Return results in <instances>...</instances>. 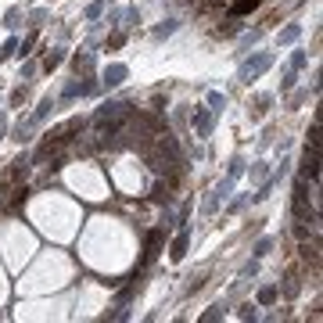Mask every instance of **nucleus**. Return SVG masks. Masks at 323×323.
Returning a JSON list of instances; mask_svg holds the SVG:
<instances>
[{"mask_svg":"<svg viewBox=\"0 0 323 323\" xmlns=\"http://www.w3.org/2000/svg\"><path fill=\"white\" fill-rule=\"evenodd\" d=\"M270 65H273V54H255V58H248V61L241 65V79H244V83H255L266 68H270Z\"/></svg>","mask_w":323,"mask_h":323,"instance_id":"1","label":"nucleus"},{"mask_svg":"<svg viewBox=\"0 0 323 323\" xmlns=\"http://www.w3.org/2000/svg\"><path fill=\"white\" fill-rule=\"evenodd\" d=\"M126 79V65H108L104 68V86H119Z\"/></svg>","mask_w":323,"mask_h":323,"instance_id":"2","label":"nucleus"},{"mask_svg":"<svg viewBox=\"0 0 323 323\" xmlns=\"http://www.w3.org/2000/svg\"><path fill=\"white\" fill-rule=\"evenodd\" d=\"M194 126H198V133L201 136H208V129H212V119L205 112H194Z\"/></svg>","mask_w":323,"mask_h":323,"instance_id":"3","label":"nucleus"},{"mask_svg":"<svg viewBox=\"0 0 323 323\" xmlns=\"http://www.w3.org/2000/svg\"><path fill=\"white\" fill-rule=\"evenodd\" d=\"M208 104H212V112H223V108H226V97H223V94H208Z\"/></svg>","mask_w":323,"mask_h":323,"instance_id":"4","label":"nucleus"},{"mask_svg":"<svg viewBox=\"0 0 323 323\" xmlns=\"http://www.w3.org/2000/svg\"><path fill=\"white\" fill-rule=\"evenodd\" d=\"M298 33H302L298 25H288V29L280 33V43H291V40H298Z\"/></svg>","mask_w":323,"mask_h":323,"instance_id":"5","label":"nucleus"},{"mask_svg":"<svg viewBox=\"0 0 323 323\" xmlns=\"http://www.w3.org/2000/svg\"><path fill=\"white\" fill-rule=\"evenodd\" d=\"M302 65H306V51H294V58H291V72H298Z\"/></svg>","mask_w":323,"mask_h":323,"instance_id":"6","label":"nucleus"}]
</instances>
